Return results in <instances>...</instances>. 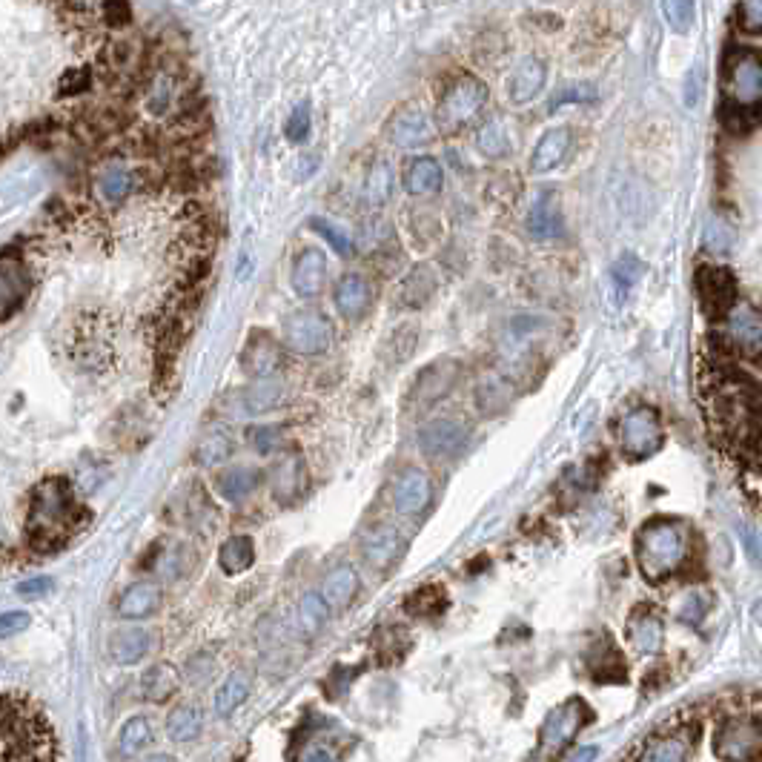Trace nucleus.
<instances>
[{"mask_svg":"<svg viewBox=\"0 0 762 762\" xmlns=\"http://www.w3.org/2000/svg\"><path fill=\"white\" fill-rule=\"evenodd\" d=\"M89 519L92 513L84 502H78L75 487L66 476L41 479L29 493L23 551L29 559L55 556L89 525Z\"/></svg>","mask_w":762,"mask_h":762,"instance_id":"nucleus-1","label":"nucleus"},{"mask_svg":"<svg viewBox=\"0 0 762 762\" xmlns=\"http://www.w3.org/2000/svg\"><path fill=\"white\" fill-rule=\"evenodd\" d=\"M634 553L636 568L642 571L648 582H665L674 573L682 571V565L688 562L691 539H688V530L682 522L668 519V516H657V519H648L639 528Z\"/></svg>","mask_w":762,"mask_h":762,"instance_id":"nucleus-2","label":"nucleus"},{"mask_svg":"<svg viewBox=\"0 0 762 762\" xmlns=\"http://www.w3.org/2000/svg\"><path fill=\"white\" fill-rule=\"evenodd\" d=\"M591 722V705L585 699L573 697L562 702L559 708H553L548 720L539 731V748L533 754V762H556L559 754H565V748L576 740V734Z\"/></svg>","mask_w":762,"mask_h":762,"instance_id":"nucleus-3","label":"nucleus"},{"mask_svg":"<svg viewBox=\"0 0 762 762\" xmlns=\"http://www.w3.org/2000/svg\"><path fill=\"white\" fill-rule=\"evenodd\" d=\"M725 101L742 109H757L762 98V61L754 49L734 46L722 61Z\"/></svg>","mask_w":762,"mask_h":762,"instance_id":"nucleus-4","label":"nucleus"},{"mask_svg":"<svg viewBox=\"0 0 762 762\" xmlns=\"http://www.w3.org/2000/svg\"><path fill=\"white\" fill-rule=\"evenodd\" d=\"M616 436H619V447H622L625 459H631V462H642V459L654 456L659 447H662V442H665L662 419H659V413L654 407L628 410L619 419Z\"/></svg>","mask_w":762,"mask_h":762,"instance_id":"nucleus-5","label":"nucleus"},{"mask_svg":"<svg viewBox=\"0 0 762 762\" xmlns=\"http://www.w3.org/2000/svg\"><path fill=\"white\" fill-rule=\"evenodd\" d=\"M487 104V86L473 78V75H465L459 78L456 84L450 86L439 104V112H436V124L442 132L453 135V132H462V129L482 112V106Z\"/></svg>","mask_w":762,"mask_h":762,"instance_id":"nucleus-6","label":"nucleus"},{"mask_svg":"<svg viewBox=\"0 0 762 762\" xmlns=\"http://www.w3.org/2000/svg\"><path fill=\"white\" fill-rule=\"evenodd\" d=\"M462 381V361L459 359H436L430 361L424 370H419V376L410 384V396L407 404L413 410H430L433 404H439L447 399Z\"/></svg>","mask_w":762,"mask_h":762,"instance_id":"nucleus-7","label":"nucleus"},{"mask_svg":"<svg viewBox=\"0 0 762 762\" xmlns=\"http://www.w3.org/2000/svg\"><path fill=\"white\" fill-rule=\"evenodd\" d=\"M714 751L722 762H760L762 734L760 717H728L714 740Z\"/></svg>","mask_w":762,"mask_h":762,"instance_id":"nucleus-8","label":"nucleus"},{"mask_svg":"<svg viewBox=\"0 0 762 762\" xmlns=\"http://www.w3.org/2000/svg\"><path fill=\"white\" fill-rule=\"evenodd\" d=\"M697 287V301L702 316L711 321H722L737 307V278L728 267H711L702 264L694 278Z\"/></svg>","mask_w":762,"mask_h":762,"instance_id":"nucleus-9","label":"nucleus"},{"mask_svg":"<svg viewBox=\"0 0 762 762\" xmlns=\"http://www.w3.org/2000/svg\"><path fill=\"white\" fill-rule=\"evenodd\" d=\"M336 339L333 321L318 310H298L284 321V341L301 356H318Z\"/></svg>","mask_w":762,"mask_h":762,"instance_id":"nucleus-10","label":"nucleus"},{"mask_svg":"<svg viewBox=\"0 0 762 762\" xmlns=\"http://www.w3.org/2000/svg\"><path fill=\"white\" fill-rule=\"evenodd\" d=\"M32 290L29 261L23 258L18 244H9L0 253V324L9 321L26 304Z\"/></svg>","mask_w":762,"mask_h":762,"instance_id":"nucleus-11","label":"nucleus"},{"mask_svg":"<svg viewBox=\"0 0 762 762\" xmlns=\"http://www.w3.org/2000/svg\"><path fill=\"white\" fill-rule=\"evenodd\" d=\"M69 359L78 370H104L112 364V344L92 316H81L69 336Z\"/></svg>","mask_w":762,"mask_h":762,"instance_id":"nucleus-12","label":"nucleus"},{"mask_svg":"<svg viewBox=\"0 0 762 762\" xmlns=\"http://www.w3.org/2000/svg\"><path fill=\"white\" fill-rule=\"evenodd\" d=\"M238 364L255 381L276 379V373L284 367V344L267 330H253L238 356Z\"/></svg>","mask_w":762,"mask_h":762,"instance_id":"nucleus-13","label":"nucleus"},{"mask_svg":"<svg viewBox=\"0 0 762 762\" xmlns=\"http://www.w3.org/2000/svg\"><path fill=\"white\" fill-rule=\"evenodd\" d=\"M467 424L462 419H433L422 427L419 433V447L430 462H442V459H453L462 447H465Z\"/></svg>","mask_w":762,"mask_h":762,"instance_id":"nucleus-14","label":"nucleus"},{"mask_svg":"<svg viewBox=\"0 0 762 762\" xmlns=\"http://www.w3.org/2000/svg\"><path fill=\"white\" fill-rule=\"evenodd\" d=\"M387 141L393 147L402 149H416L424 147L433 141V121L427 118V112H422L419 106H404L399 112H393V118L387 121Z\"/></svg>","mask_w":762,"mask_h":762,"instance_id":"nucleus-15","label":"nucleus"},{"mask_svg":"<svg viewBox=\"0 0 762 762\" xmlns=\"http://www.w3.org/2000/svg\"><path fill=\"white\" fill-rule=\"evenodd\" d=\"M287 402V384L281 379H261L238 390L230 399V410L235 416H264L273 413Z\"/></svg>","mask_w":762,"mask_h":762,"instance_id":"nucleus-16","label":"nucleus"},{"mask_svg":"<svg viewBox=\"0 0 762 762\" xmlns=\"http://www.w3.org/2000/svg\"><path fill=\"white\" fill-rule=\"evenodd\" d=\"M728 344L731 350H737L740 356H760L762 347V321L760 313L751 307V304H737L731 313H728Z\"/></svg>","mask_w":762,"mask_h":762,"instance_id":"nucleus-17","label":"nucleus"},{"mask_svg":"<svg viewBox=\"0 0 762 762\" xmlns=\"http://www.w3.org/2000/svg\"><path fill=\"white\" fill-rule=\"evenodd\" d=\"M324 281H327V255H324V250H316V247L301 250L293 258V267H290L293 293L301 298H316L324 290Z\"/></svg>","mask_w":762,"mask_h":762,"instance_id":"nucleus-18","label":"nucleus"},{"mask_svg":"<svg viewBox=\"0 0 762 762\" xmlns=\"http://www.w3.org/2000/svg\"><path fill=\"white\" fill-rule=\"evenodd\" d=\"M430 496H433V487L427 473L419 467H407L393 485V508L402 516H419L430 505Z\"/></svg>","mask_w":762,"mask_h":762,"instance_id":"nucleus-19","label":"nucleus"},{"mask_svg":"<svg viewBox=\"0 0 762 762\" xmlns=\"http://www.w3.org/2000/svg\"><path fill=\"white\" fill-rule=\"evenodd\" d=\"M267 479H270V493L276 496V502L290 505V502H296L298 496L304 493V487H307V465H304V459L298 453L281 456L276 465L270 467Z\"/></svg>","mask_w":762,"mask_h":762,"instance_id":"nucleus-20","label":"nucleus"},{"mask_svg":"<svg viewBox=\"0 0 762 762\" xmlns=\"http://www.w3.org/2000/svg\"><path fill=\"white\" fill-rule=\"evenodd\" d=\"M402 553V536L390 525H376L361 536V556L373 571H387Z\"/></svg>","mask_w":762,"mask_h":762,"instance_id":"nucleus-21","label":"nucleus"},{"mask_svg":"<svg viewBox=\"0 0 762 762\" xmlns=\"http://www.w3.org/2000/svg\"><path fill=\"white\" fill-rule=\"evenodd\" d=\"M164 605V593L155 582H132L127 591L118 596L115 611L121 619L138 622V619H149L161 611Z\"/></svg>","mask_w":762,"mask_h":762,"instance_id":"nucleus-22","label":"nucleus"},{"mask_svg":"<svg viewBox=\"0 0 762 762\" xmlns=\"http://www.w3.org/2000/svg\"><path fill=\"white\" fill-rule=\"evenodd\" d=\"M373 307V287L361 273H344L336 281V310L350 321H359Z\"/></svg>","mask_w":762,"mask_h":762,"instance_id":"nucleus-23","label":"nucleus"},{"mask_svg":"<svg viewBox=\"0 0 762 762\" xmlns=\"http://www.w3.org/2000/svg\"><path fill=\"white\" fill-rule=\"evenodd\" d=\"M525 227H528L530 238H536V241H551L556 235H562V204H559L556 192H539V198L530 204Z\"/></svg>","mask_w":762,"mask_h":762,"instance_id":"nucleus-24","label":"nucleus"},{"mask_svg":"<svg viewBox=\"0 0 762 762\" xmlns=\"http://www.w3.org/2000/svg\"><path fill=\"white\" fill-rule=\"evenodd\" d=\"M545 81H548V66H545V61H542L539 55L522 58L508 81L510 101L519 106L530 104V101L545 89Z\"/></svg>","mask_w":762,"mask_h":762,"instance_id":"nucleus-25","label":"nucleus"},{"mask_svg":"<svg viewBox=\"0 0 762 762\" xmlns=\"http://www.w3.org/2000/svg\"><path fill=\"white\" fill-rule=\"evenodd\" d=\"M628 639L639 654H657L665 642V625L662 616L651 605H639L628 619Z\"/></svg>","mask_w":762,"mask_h":762,"instance_id":"nucleus-26","label":"nucleus"},{"mask_svg":"<svg viewBox=\"0 0 762 762\" xmlns=\"http://www.w3.org/2000/svg\"><path fill=\"white\" fill-rule=\"evenodd\" d=\"M436 290H439L436 270L430 264H419L402 278L399 293H396V304L404 310H422L424 304H430V298L436 296Z\"/></svg>","mask_w":762,"mask_h":762,"instance_id":"nucleus-27","label":"nucleus"},{"mask_svg":"<svg viewBox=\"0 0 762 762\" xmlns=\"http://www.w3.org/2000/svg\"><path fill=\"white\" fill-rule=\"evenodd\" d=\"M513 402H516V387L505 376H485L473 390V404H476L479 416H485V419L508 413Z\"/></svg>","mask_w":762,"mask_h":762,"instance_id":"nucleus-28","label":"nucleus"},{"mask_svg":"<svg viewBox=\"0 0 762 762\" xmlns=\"http://www.w3.org/2000/svg\"><path fill=\"white\" fill-rule=\"evenodd\" d=\"M573 147V135L568 127H556L551 132H545L539 138V144L533 147V155H530V170L545 175V172H553L556 167L565 164L568 152Z\"/></svg>","mask_w":762,"mask_h":762,"instance_id":"nucleus-29","label":"nucleus"},{"mask_svg":"<svg viewBox=\"0 0 762 762\" xmlns=\"http://www.w3.org/2000/svg\"><path fill=\"white\" fill-rule=\"evenodd\" d=\"M445 184V172H442V164L430 155H419L407 164L404 170V190L416 198H427V195H436Z\"/></svg>","mask_w":762,"mask_h":762,"instance_id":"nucleus-30","label":"nucleus"},{"mask_svg":"<svg viewBox=\"0 0 762 762\" xmlns=\"http://www.w3.org/2000/svg\"><path fill=\"white\" fill-rule=\"evenodd\" d=\"M152 651V634L147 628H121L109 639V657L118 665H138Z\"/></svg>","mask_w":762,"mask_h":762,"instance_id":"nucleus-31","label":"nucleus"},{"mask_svg":"<svg viewBox=\"0 0 762 762\" xmlns=\"http://www.w3.org/2000/svg\"><path fill=\"white\" fill-rule=\"evenodd\" d=\"M155 740V731H152V720L144 717V714H138V717H129L124 725H121V731H118V737H115V757L121 762L135 760L138 754H144L149 745Z\"/></svg>","mask_w":762,"mask_h":762,"instance_id":"nucleus-32","label":"nucleus"},{"mask_svg":"<svg viewBox=\"0 0 762 762\" xmlns=\"http://www.w3.org/2000/svg\"><path fill=\"white\" fill-rule=\"evenodd\" d=\"M356 593H359V573H356V568L339 565L336 571L327 573L318 596L324 599V605L330 611H341V608H347L356 599Z\"/></svg>","mask_w":762,"mask_h":762,"instance_id":"nucleus-33","label":"nucleus"},{"mask_svg":"<svg viewBox=\"0 0 762 762\" xmlns=\"http://www.w3.org/2000/svg\"><path fill=\"white\" fill-rule=\"evenodd\" d=\"M258 485H261V470H255L250 465H235L230 470H224V473H218V479H215L218 496L233 502V505L250 499Z\"/></svg>","mask_w":762,"mask_h":762,"instance_id":"nucleus-34","label":"nucleus"},{"mask_svg":"<svg viewBox=\"0 0 762 762\" xmlns=\"http://www.w3.org/2000/svg\"><path fill=\"white\" fill-rule=\"evenodd\" d=\"M178 685H181L178 671L172 665H167V662H161V665H152V668H147L141 674L138 691H141V697L147 699V702H167V699L175 697Z\"/></svg>","mask_w":762,"mask_h":762,"instance_id":"nucleus-35","label":"nucleus"},{"mask_svg":"<svg viewBox=\"0 0 762 762\" xmlns=\"http://www.w3.org/2000/svg\"><path fill=\"white\" fill-rule=\"evenodd\" d=\"M588 671L596 682H622L625 679V659L616 651L611 636L602 639L599 645H593L591 657H588Z\"/></svg>","mask_w":762,"mask_h":762,"instance_id":"nucleus-36","label":"nucleus"},{"mask_svg":"<svg viewBox=\"0 0 762 762\" xmlns=\"http://www.w3.org/2000/svg\"><path fill=\"white\" fill-rule=\"evenodd\" d=\"M253 691V682H250V674L247 671H233L230 677L224 679L215 691V699H212V708L218 717H230L233 711H238L247 697Z\"/></svg>","mask_w":762,"mask_h":762,"instance_id":"nucleus-37","label":"nucleus"},{"mask_svg":"<svg viewBox=\"0 0 762 762\" xmlns=\"http://www.w3.org/2000/svg\"><path fill=\"white\" fill-rule=\"evenodd\" d=\"M447 605L450 599L442 585H424L404 599V614L413 619H439L447 611Z\"/></svg>","mask_w":762,"mask_h":762,"instance_id":"nucleus-38","label":"nucleus"},{"mask_svg":"<svg viewBox=\"0 0 762 762\" xmlns=\"http://www.w3.org/2000/svg\"><path fill=\"white\" fill-rule=\"evenodd\" d=\"M393 195V170L387 161H373L370 170L364 175V187H361V201L370 210H381Z\"/></svg>","mask_w":762,"mask_h":762,"instance_id":"nucleus-39","label":"nucleus"},{"mask_svg":"<svg viewBox=\"0 0 762 762\" xmlns=\"http://www.w3.org/2000/svg\"><path fill=\"white\" fill-rule=\"evenodd\" d=\"M255 562V542L250 536L238 533V536H230L221 551H218V565L227 576H238V573L250 571Z\"/></svg>","mask_w":762,"mask_h":762,"instance_id":"nucleus-40","label":"nucleus"},{"mask_svg":"<svg viewBox=\"0 0 762 762\" xmlns=\"http://www.w3.org/2000/svg\"><path fill=\"white\" fill-rule=\"evenodd\" d=\"M204 731V714L198 705L184 702L178 708H172V714L167 717V737L172 742H192L201 737Z\"/></svg>","mask_w":762,"mask_h":762,"instance_id":"nucleus-41","label":"nucleus"},{"mask_svg":"<svg viewBox=\"0 0 762 762\" xmlns=\"http://www.w3.org/2000/svg\"><path fill=\"white\" fill-rule=\"evenodd\" d=\"M138 175L127 167H121V164H109L101 170L98 175V192H101V198L109 201V204H118V201H124L129 192L135 190V181Z\"/></svg>","mask_w":762,"mask_h":762,"instance_id":"nucleus-42","label":"nucleus"},{"mask_svg":"<svg viewBox=\"0 0 762 762\" xmlns=\"http://www.w3.org/2000/svg\"><path fill=\"white\" fill-rule=\"evenodd\" d=\"M476 149L490 158V161H496V158H508L510 149V132L505 127V121L502 118H496V121H487L485 127L476 132Z\"/></svg>","mask_w":762,"mask_h":762,"instance_id":"nucleus-43","label":"nucleus"},{"mask_svg":"<svg viewBox=\"0 0 762 762\" xmlns=\"http://www.w3.org/2000/svg\"><path fill=\"white\" fill-rule=\"evenodd\" d=\"M327 619H330V608L324 605V599L318 596V593H307V596H301V602H298L296 608V622L298 628H301V634L304 636H316L324 631V625H327Z\"/></svg>","mask_w":762,"mask_h":762,"instance_id":"nucleus-44","label":"nucleus"},{"mask_svg":"<svg viewBox=\"0 0 762 762\" xmlns=\"http://www.w3.org/2000/svg\"><path fill=\"white\" fill-rule=\"evenodd\" d=\"M688 754H691L688 740L671 734V737H659V740L648 742L636 762H688Z\"/></svg>","mask_w":762,"mask_h":762,"instance_id":"nucleus-45","label":"nucleus"},{"mask_svg":"<svg viewBox=\"0 0 762 762\" xmlns=\"http://www.w3.org/2000/svg\"><path fill=\"white\" fill-rule=\"evenodd\" d=\"M233 456V439H230V433H224V430H212L207 433L198 447H195V462L201 467H215L221 465V462H227Z\"/></svg>","mask_w":762,"mask_h":762,"instance_id":"nucleus-46","label":"nucleus"},{"mask_svg":"<svg viewBox=\"0 0 762 762\" xmlns=\"http://www.w3.org/2000/svg\"><path fill=\"white\" fill-rule=\"evenodd\" d=\"M373 648H376V657L384 665L390 662H399L407 651V634L402 628H381L379 634L373 636Z\"/></svg>","mask_w":762,"mask_h":762,"instance_id":"nucleus-47","label":"nucleus"},{"mask_svg":"<svg viewBox=\"0 0 762 762\" xmlns=\"http://www.w3.org/2000/svg\"><path fill=\"white\" fill-rule=\"evenodd\" d=\"M662 15L671 26V32L688 35L694 29V21H697V3H691V0H665Z\"/></svg>","mask_w":762,"mask_h":762,"instance_id":"nucleus-48","label":"nucleus"},{"mask_svg":"<svg viewBox=\"0 0 762 762\" xmlns=\"http://www.w3.org/2000/svg\"><path fill=\"white\" fill-rule=\"evenodd\" d=\"M393 241V227L381 218H367L359 230L361 253H381Z\"/></svg>","mask_w":762,"mask_h":762,"instance_id":"nucleus-49","label":"nucleus"},{"mask_svg":"<svg viewBox=\"0 0 762 762\" xmlns=\"http://www.w3.org/2000/svg\"><path fill=\"white\" fill-rule=\"evenodd\" d=\"M307 227H310L313 233L321 235V238H324V241H327V244H330L341 258H350V255H353V241L341 233L336 224H330L327 218H318V215H313V218L307 221Z\"/></svg>","mask_w":762,"mask_h":762,"instance_id":"nucleus-50","label":"nucleus"},{"mask_svg":"<svg viewBox=\"0 0 762 762\" xmlns=\"http://www.w3.org/2000/svg\"><path fill=\"white\" fill-rule=\"evenodd\" d=\"M247 442H250L255 453L270 456V453H276L278 447L284 445V433H281L278 424H258V427H250Z\"/></svg>","mask_w":762,"mask_h":762,"instance_id":"nucleus-51","label":"nucleus"},{"mask_svg":"<svg viewBox=\"0 0 762 762\" xmlns=\"http://www.w3.org/2000/svg\"><path fill=\"white\" fill-rule=\"evenodd\" d=\"M310 129H313V115H310V104L304 101L290 112V118L284 124V135L290 144H304L310 138Z\"/></svg>","mask_w":762,"mask_h":762,"instance_id":"nucleus-52","label":"nucleus"},{"mask_svg":"<svg viewBox=\"0 0 762 762\" xmlns=\"http://www.w3.org/2000/svg\"><path fill=\"white\" fill-rule=\"evenodd\" d=\"M711 605H714V599H711L708 593L694 591V593H688V596L679 602L677 616L682 619V622H685V625H699V622L708 616Z\"/></svg>","mask_w":762,"mask_h":762,"instance_id":"nucleus-53","label":"nucleus"},{"mask_svg":"<svg viewBox=\"0 0 762 762\" xmlns=\"http://www.w3.org/2000/svg\"><path fill=\"white\" fill-rule=\"evenodd\" d=\"M86 89H92V69L89 66H75V69H66L58 81V98H72V95H81Z\"/></svg>","mask_w":762,"mask_h":762,"instance_id":"nucleus-54","label":"nucleus"},{"mask_svg":"<svg viewBox=\"0 0 762 762\" xmlns=\"http://www.w3.org/2000/svg\"><path fill=\"white\" fill-rule=\"evenodd\" d=\"M172 104V78L158 75L147 89V109L152 115H164Z\"/></svg>","mask_w":762,"mask_h":762,"instance_id":"nucleus-55","label":"nucleus"},{"mask_svg":"<svg viewBox=\"0 0 762 762\" xmlns=\"http://www.w3.org/2000/svg\"><path fill=\"white\" fill-rule=\"evenodd\" d=\"M737 26H740L742 35H760L762 32V3L760 0L737 3Z\"/></svg>","mask_w":762,"mask_h":762,"instance_id":"nucleus-56","label":"nucleus"},{"mask_svg":"<svg viewBox=\"0 0 762 762\" xmlns=\"http://www.w3.org/2000/svg\"><path fill=\"white\" fill-rule=\"evenodd\" d=\"M596 98V89H593L591 84H571V86H565V89H559L556 95L551 98V104H548V109L551 112H556L559 109V104L565 106V104H585V101H593Z\"/></svg>","mask_w":762,"mask_h":762,"instance_id":"nucleus-57","label":"nucleus"},{"mask_svg":"<svg viewBox=\"0 0 762 762\" xmlns=\"http://www.w3.org/2000/svg\"><path fill=\"white\" fill-rule=\"evenodd\" d=\"M29 614L26 611H6L0 614V639H9V636L23 634L29 628Z\"/></svg>","mask_w":762,"mask_h":762,"instance_id":"nucleus-58","label":"nucleus"},{"mask_svg":"<svg viewBox=\"0 0 762 762\" xmlns=\"http://www.w3.org/2000/svg\"><path fill=\"white\" fill-rule=\"evenodd\" d=\"M98 12L104 15V23L109 26H127L132 18V9L127 3H104V6H98Z\"/></svg>","mask_w":762,"mask_h":762,"instance_id":"nucleus-59","label":"nucleus"},{"mask_svg":"<svg viewBox=\"0 0 762 762\" xmlns=\"http://www.w3.org/2000/svg\"><path fill=\"white\" fill-rule=\"evenodd\" d=\"M728 244H731V235L725 230V224H711L708 233H705V247H708L711 253H722Z\"/></svg>","mask_w":762,"mask_h":762,"instance_id":"nucleus-60","label":"nucleus"},{"mask_svg":"<svg viewBox=\"0 0 762 762\" xmlns=\"http://www.w3.org/2000/svg\"><path fill=\"white\" fill-rule=\"evenodd\" d=\"M49 591H52V582H49L46 576H35V579H26V582L18 585V593L26 596V599H38V596H43V593Z\"/></svg>","mask_w":762,"mask_h":762,"instance_id":"nucleus-61","label":"nucleus"},{"mask_svg":"<svg viewBox=\"0 0 762 762\" xmlns=\"http://www.w3.org/2000/svg\"><path fill=\"white\" fill-rule=\"evenodd\" d=\"M301 762H336V757H333L327 748H310V751L301 757Z\"/></svg>","mask_w":762,"mask_h":762,"instance_id":"nucleus-62","label":"nucleus"},{"mask_svg":"<svg viewBox=\"0 0 762 762\" xmlns=\"http://www.w3.org/2000/svg\"><path fill=\"white\" fill-rule=\"evenodd\" d=\"M596 754H599V751H596L593 745H588V748H579L571 757V762H593L596 760Z\"/></svg>","mask_w":762,"mask_h":762,"instance_id":"nucleus-63","label":"nucleus"},{"mask_svg":"<svg viewBox=\"0 0 762 762\" xmlns=\"http://www.w3.org/2000/svg\"><path fill=\"white\" fill-rule=\"evenodd\" d=\"M144 762H172V757L170 754H155V757H149V760Z\"/></svg>","mask_w":762,"mask_h":762,"instance_id":"nucleus-64","label":"nucleus"}]
</instances>
